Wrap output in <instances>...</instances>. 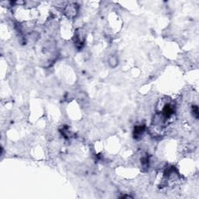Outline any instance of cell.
I'll list each match as a JSON object with an SVG mask.
<instances>
[{"label": "cell", "instance_id": "7a4b0ae2", "mask_svg": "<svg viewBox=\"0 0 199 199\" xmlns=\"http://www.w3.org/2000/svg\"><path fill=\"white\" fill-rule=\"evenodd\" d=\"M85 37H86V35H85V33L83 30H80L76 32V33L75 35V42H76V45L77 46H83L85 41Z\"/></svg>", "mask_w": 199, "mask_h": 199}, {"label": "cell", "instance_id": "3957f363", "mask_svg": "<svg viewBox=\"0 0 199 199\" xmlns=\"http://www.w3.org/2000/svg\"><path fill=\"white\" fill-rule=\"evenodd\" d=\"M144 131H145V128L144 126H142V125L136 127V128H135V131H134L135 138L138 139L139 136H141L144 133Z\"/></svg>", "mask_w": 199, "mask_h": 199}, {"label": "cell", "instance_id": "277c9868", "mask_svg": "<svg viewBox=\"0 0 199 199\" xmlns=\"http://www.w3.org/2000/svg\"><path fill=\"white\" fill-rule=\"evenodd\" d=\"M192 109H193V115L195 117L196 119H197V117H198V108H197V107L196 106V105H194V106H193Z\"/></svg>", "mask_w": 199, "mask_h": 199}, {"label": "cell", "instance_id": "6da1fadb", "mask_svg": "<svg viewBox=\"0 0 199 199\" xmlns=\"http://www.w3.org/2000/svg\"><path fill=\"white\" fill-rule=\"evenodd\" d=\"M65 14L68 18H73L74 17H76V15L77 14L76 6L73 3L67 6L65 10Z\"/></svg>", "mask_w": 199, "mask_h": 199}]
</instances>
